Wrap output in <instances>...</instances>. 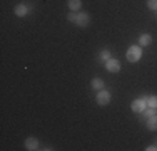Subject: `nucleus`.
<instances>
[{
	"instance_id": "f257e3e1",
	"label": "nucleus",
	"mask_w": 157,
	"mask_h": 151,
	"mask_svg": "<svg viewBox=\"0 0 157 151\" xmlns=\"http://www.w3.org/2000/svg\"><path fill=\"white\" fill-rule=\"evenodd\" d=\"M125 57L129 62H139L142 59V47L140 45H130L125 52Z\"/></svg>"
},
{
	"instance_id": "f03ea898",
	"label": "nucleus",
	"mask_w": 157,
	"mask_h": 151,
	"mask_svg": "<svg viewBox=\"0 0 157 151\" xmlns=\"http://www.w3.org/2000/svg\"><path fill=\"white\" fill-rule=\"evenodd\" d=\"M110 99H112V96H110V92H109V91H105V89L97 91L95 103L99 104V106H107V104L110 103Z\"/></svg>"
},
{
	"instance_id": "7ed1b4c3",
	"label": "nucleus",
	"mask_w": 157,
	"mask_h": 151,
	"mask_svg": "<svg viewBox=\"0 0 157 151\" xmlns=\"http://www.w3.org/2000/svg\"><path fill=\"white\" fill-rule=\"evenodd\" d=\"M130 108H132L134 112H144L145 108H147V97H139V99H134Z\"/></svg>"
},
{
	"instance_id": "20e7f679",
	"label": "nucleus",
	"mask_w": 157,
	"mask_h": 151,
	"mask_svg": "<svg viewBox=\"0 0 157 151\" xmlns=\"http://www.w3.org/2000/svg\"><path fill=\"white\" fill-rule=\"evenodd\" d=\"M89 22H90V15L89 14H85V12H78L77 14V18H75V25L77 27H87L89 25Z\"/></svg>"
},
{
	"instance_id": "39448f33",
	"label": "nucleus",
	"mask_w": 157,
	"mask_h": 151,
	"mask_svg": "<svg viewBox=\"0 0 157 151\" xmlns=\"http://www.w3.org/2000/svg\"><path fill=\"white\" fill-rule=\"evenodd\" d=\"M105 69L109 71L110 74H115V72H119L121 71V62H119L117 59H109V60H105Z\"/></svg>"
},
{
	"instance_id": "423d86ee",
	"label": "nucleus",
	"mask_w": 157,
	"mask_h": 151,
	"mask_svg": "<svg viewBox=\"0 0 157 151\" xmlns=\"http://www.w3.org/2000/svg\"><path fill=\"white\" fill-rule=\"evenodd\" d=\"M39 139L37 138H33V136H30V138H27L25 139V143H24V146H25V149H29V151H35V149H39Z\"/></svg>"
},
{
	"instance_id": "0eeeda50",
	"label": "nucleus",
	"mask_w": 157,
	"mask_h": 151,
	"mask_svg": "<svg viewBox=\"0 0 157 151\" xmlns=\"http://www.w3.org/2000/svg\"><path fill=\"white\" fill-rule=\"evenodd\" d=\"M152 44V35L151 34H140L139 35V45L140 47H147Z\"/></svg>"
},
{
	"instance_id": "6e6552de",
	"label": "nucleus",
	"mask_w": 157,
	"mask_h": 151,
	"mask_svg": "<svg viewBox=\"0 0 157 151\" xmlns=\"http://www.w3.org/2000/svg\"><path fill=\"white\" fill-rule=\"evenodd\" d=\"M15 15L17 17H25V15L29 14V7L27 5H24V3H18V5H15Z\"/></svg>"
},
{
	"instance_id": "1a4fd4ad",
	"label": "nucleus",
	"mask_w": 157,
	"mask_h": 151,
	"mask_svg": "<svg viewBox=\"0 0 157 151\" xmlns=\"http://www.w3.org/2000/svg\"><path fill=\"white\" fill-rule=\"evenodd\" d=\"M67 7L70 9V12H78L82 9V2L80 0H69L67 2Z\"/></svg>"
},
{
	"instance_id": "9d476101",
	"label": "nucleus",
	"mask_w": 157,
	"mask_h": 151,
	"mask_svg": "<svg viewBox=\"0 0 157 151\" xmlns=\"http://www.w3.org/2000/svg\"><path fill=\"white\" fill-rule=\"evenodd\" d=\"M145 126H147L149 131H155V129H157V114L151 116V118H147V123H145Z\"/></svg>"
},
{
	"instance_id": "9b49d317",
	"label": "nucleus",
	"mask_w": 157,
	"mask_h": 151,
	"mask_svg": "<svg viewBox=\"0 0 157 151\" xmlns=\"http://www.w3.org/2000/svg\"><path fill=\"white\" fill-rule=\"evenodd\" d=\"M90 86H92V89L100 91V89H104V88H105V82H104L100 77H94V79H92V82H90Z\"/></svg>"
},
{
	"instance_id": "f8f14e48",
	"label": "nucleus",
	"mask_w": 157,
	"mask_h": 151,
	"mask_svg": "<svg viewBox=\"0 0 157 151\" xmlns=\"http://www.w3.org/2000/svg\"><path fill=\"white\" fill-rule=\"evenodd\" d=\"M154 114H157V108H145V111H144V116L145 118H151V116H154Z\"/></svg>"
},
{
	"instance_id": "ddd939ff",
	"label": "nucleus",
	"mask_w": 157,
	"mask_h": 151,
	"mask_svg": "<svg viewBox=\"0 0 157 151\" xmlns=\"http://www.w3.org/2000/svg\"><path fill=\"white\" fill-rule=\"evenodd\" d=\"M147 106L149 108H157V96H149L147 97Z\"/></svg>"
},
{
	"instance_id": "4468645a",
	"label": "nucleus",
	"mask_w": 157,
	"mask_h": 151,
	"mask_svg": "<svg viewBox=\"0 0 157 151\" xmlns=\"http://www.w3.org/2000/svg\"><path fill=\"white\" fill-rule=\"evenodd\" d=\"M147 9L157 12V0H147Z\"/></svg>"
},
{
	"instance_id": "2eb2a0df",
	"label": "nucleus",
	"mask_w": 157,
	"mask_h": 151,
	"mask_svg": "<svg viewBox=\"0 0 157 151\" xmlns=\"http://www.w3.org/2000/svg\"><path fill=\"white\" fill-rule=\"evenodd\" d=\"M100 59H102V60H109L110 59V52L109 51H102V52H100Z\"/></svg>"
},
{
	"instance_id": "dca6fc26",
	"label": "nucleus",
	"mask_w": 157,
	"mask_h": 151,
	"mask_svg": "<svg viewBox=\"0 0 157 151\" xmlns=\"http://www.w3.org/2000/svg\"><path fill=\"white\" fill-rule=\"evenodd\" d=\"M75 18H77V14H67V20L69 22H72V24H75Z\"/></svg>"
},
{
	"instance_id": "f3484780",
	"label": "nucleus",
	"mask_w": 157,
	"mask_h": 151,
	"mask_svg": "<svg viewBox=\"0 0 157 151\" xmlns=\"http://www.w3.org/2000/svg\"><path fill=\"white\" fill-rule=\"evenodd\" d=\"M145 149H147V151H155L157 149V145H151V146H147Z\"/></svg>"
}]
</instances>
